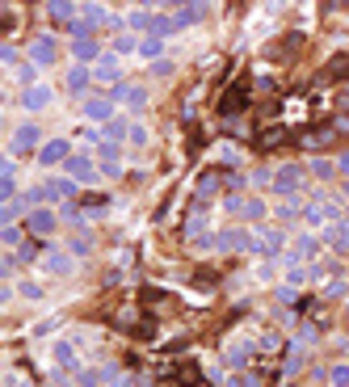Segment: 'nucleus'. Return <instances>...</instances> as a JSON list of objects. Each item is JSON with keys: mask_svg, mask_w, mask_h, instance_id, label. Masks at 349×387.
I'll return each mask as SVG.
<instances>
[{"mask_svg": "<svg viewBox=\"0 0 349 387\" xmlns=\"http://www.w3.org/2000/svg\"><path fill=\"white\" fill-rule=\"evenodd\" d=\"M165 51H169L165 38L147 34V38H139V55H135V59H143V63H160V59H165Z\"/></svg>", "mask_w": 349, "mask_h": 387, "instance_id": "obj_24", "label": "nucleus"}, {"mask_svg": "<svg viewBox=\"0 0 349 387\" xmlns=\"http://www.w3.org/2000/svg\"><path fill=\"white\" fill-rule=\"evenodd\" d=\"M185 236H189V244L202 240V236H211V219H207V211H202V206L185 219Z\"/></svg>", "mask_w": 349, "mask_h": 387, "instance_id": "obj_27", "label": "nucleus"}, {"mask_svg": "<svg viewBox=\"0 0 349 387\" xmlns=\"http://www.w3.org/2000/svg\"><path fill=\"white\" fill-rule=\"evenodd\" d=\"M291 248H295V253H299V257H303L307 265H311V261H320V253H324V240H320V232H295V236H291Z\"/></svg>", "mask_w": 349, "mask_h": 387, "instance_id": "obj_14", "label": "nucleus"}, {"mask_svg": "<svg viewBox=\"0 0 349 387\" xmlns=\"http://www.w3.org/2000/svg\"><path fill=\"white\" fill-rule=\"evenodd\" d=\"M13 299H17V282H4V287H0V307H9Z\"/></svg>", "mask_w": 349, "mask_h": 387, "instance_id": "obj_53", "label": "nucleus"}, {"mask_svg": "<svg viewBox=\"0 0 349 387\" xmlns=\"http://www.w3.org/2000/svg\"><path fill=\"white\" fill-rule=\"evenodd\" d=\"M299 223H303L307 232H324V228H328V211H324L320 202H303V219H299Z\"/></svg>", "mask_w": 349, "mask_h": 387, "instance_id": "obj_25", "label": "nucleus"}, {"mask_svg": "<svg viewBox=\"0 0 349 387\" xmlns=\"http://www.w3.org/2000/svg\"><path fill=\"white\" fill-rule=\"evenodd\" d=\"M253 274H257V282H274V278H278V261H257Z\"/></svg>", "mask_w": 349, "mask_h": 387, "instance_id": "obj_47", "label": "nucleus"}, {"mask_svg": "<svg viewBox=\"0 0 349 387\" xmlns=\"http://www.w3.org/2000/svg\"><path fill=\"white\" fill-rule=\"evenodd\" d=\"M219 186H223V177L219 173H202L198 177V186H194V194H198V202H207V198H215Z\"/></svg>", "mask_w": 349, "mask_h": 387, "instance_id": "obj_30", "label": "nucleus"}, {"mask_svg": "<svg viewBox=\"0 0 349 387\" xmlns=\"http://www.w3.org/2000/svg\"><path fill=\"white\" fill-rule=\"evenodd\" d=\"M21 186H17V177H0V202H9V198H17Z\"/></svg>", "mask_w": 349, "mask_h": 387, "instance_id": "obj_48", "label": "nucleus"}, {"mask_svg": "<svg viewBox=\"0 0 349 387\" xmlns=\"http://www.w3.org/2000/svg\"><path fill=\"white\" fill-rule=\"evenodd\" d=\"M299 366H303V345L295 341V345H291V358H286V366H282V375L291 379V375H299Z\"/></svg>", "mask_w": 349, "mask_h": 387, "instance_id": "obj_42", "label": "nucleus"}, {"mask_svg": "<svg viewBox=\"0 0 349 387\" xmlns=\"http://www.w3.org/2000/svg\"><path fill=\"white\" fill-rule=\"evenodd\" d=\"M101 177L118 181V177H123V160H101Z\"/></svg>", "mask_w": 349, "mask_h": 387, "instance_id": "obj_49", "label": "nucleus"}, {"mask_svg": "<svg viewBox=\"0 0 349 387\" xmlns=\"http://www.w3.org/2000/svg\"><path fill=\"white\" fill-rule=\"evenodd\" d=\"M152 34L169 43V38L177 34V21H173V13H156V21H152Z\"/></svg>", "mask_w": 349, "mask_h": 387, "instance_id": "obj_35", "label": "nucleus"}, {"mask_svg": "<svg viewBox=\"0 0 349 387\" xmlns=\"http://www.w3.org/2000/svg\"><path fill=\"white\" fill-rule=\"evenodd\" d=\"M337 194H341V202H345V206H349V181H345V186H341V190H337Z\"/></svg>", "mask_w": 349, "mask_h": 387, "instance_id": "obj_57", "label": "nucleus"}, {"mask_svg": "<svg viewBox=\"0 0 349 387\" xmlns=\"http://www.w3.org/2000/svg\"><path fill=\"white\" fill-rule=\"evenodd\" d=\"M68 34H72V43H85V38H93V34H97V26H93L88 17H76V21L68 26Z\"/></svg>", "mask_w": 349, "mask_h": 387, "instance_id": "obj_37", "label": "nucleus"}, {"mask_svg": "<svg viewBox=\"0 0 349 387\" xmlns=\"http://www.w3.org/2000/svg\"><path fill=\"white\" fill-rule=\"evenodd\" d=\"M269 215H274V206L265 202L261 194L244 198V211H240V219H244V223H253V228H257V223H269Z\"/></svg>", "mask_w": 349, "mask_h": 387, "instance_id": "obj_19", "label": "nucleus"}, {"mask_svg": "<svg viewBox=\"0 0 349 387\" xmlns=\"http://www.w3.org/2000/svg\"><path fill=\"white\" fill-rule=\"evenodd\" d=\"M219 160H223V164H236V169H240V164H244V152H240L236 144H219Z\"/></svg>", "mask_w": 349, "mask_h": 387, "instance_id": "obj_43", "label": "nucleus"}, {"mask_svg": "<svg viewBox=\"0 0 349 387\" xmlns=\"http://www.w3.org/2000/svg\"><path fill=\"white\" fill-rule=\"evenodd\" d=\"M63 248H68V253L80 261V257H88V253H93V236H88V232H76V236H68V244H63Z\"/></svg>", "mask_w": 349, "mask_h": 387, "instance_id": "obj_33", "label": "nucleus"}, {"mask_svg": "<svg viewBox=\"0 0 349 387\" xmlns=\"http://www.w3.org/2000/svg\"><path fill=\"white\" fill-rule=\"evenodd\" d=\"M110 387H131V379H114Z\"/></svg>", "mask_w": 349, "mask_h": 387, "instance_id": "obj_58", "label": "nucleus"}, {"mask_svg": "<svg viewBox=\"0 0 349 387\" xmlns=\"http://www.w3.org/2000/svg\"><path fill=\"white\" fill-rule=\"evenodd\" d=\"M72 152H76V147H72L68 135H55V139H46V144L38 147V156H34V160H38V169H63Z\"/></svg>", "mask_w": 349, "mask_h": 387, "instance_id": "obj_7", "label": "nucleus"}, {"mask_svg": "<svg viewBox=\"0 0 349 387\" xmlns=\"http://www.w3.org/2000/svg\"><path fill=\"white\" fill-rule=\"evenodd\" d=\"M43 127L34 122V118H26V122H17L13 127V135H9V156H26V152H34L38 156V147H43Z\"/></svg>", "mask_w": 349, "mask_h": 387, "instance_id": "obj_4", "label": "nucleus"}, {"mask_svg": "<svg viewBox=\"0 0 349 387\" xmlns=\"http://www.w3.org/2000/svg\"><path fill=\"white\" fill-rule=\"evenodd\" d=\"M51 362H55V371L59 375H80L85 371V362H80V345L72 337H59V341H51Z\"/></svg>", "mask_w": 349, "mask_h": 387, "instance_id": "obj_3", "label": "nucleus"}, {"mask_svg": "<svg viewBox=\"0 0 349 387\" xmlns=\"http://www.w3.org/2000/svg\"><path fill=\"white\" fill-rule=\"evenodd\" d=\"M110 13H114V9H110V4H97V0L80 4V17H88L93 26H105V21H110Z\"/></svg>", "mask_w": 349, "mask_h": 387, "instance_id": "obj_32", "label": "nucleus"}, {"mask_svg": "<svg viewBox=\"0 0 349 387\" xmlns=\"http://www.w3.org/2000/svg\"><path fill=\"white\" fill-rule=\"evenodd\" d=\"M257 354V341H249V337H236V341H227V349H223V358H227V366H249V358Z\"/></svg>", "mask_w": 349, "mask_h": 387, "instance_id": "obj_17", "label": "nucleus"}, {"mask_svg": "<svg viewBox=\"0 0 349 387\" xmlns=\"http://www.w3.org/2000/svg\"><path fill=\"white\" fill-rule=\"evenodd\" d=\"M307 173H311L316 181H333V177H337V160H333V156H311V160H307Z\"/></svg>", "mask_w": 349, "mask_h": 387, "instance_id": "obj_26", "label": "nucleus"}, {"mask_svg": "<svg viewBox=\"0 0 349 387\" xmlns=\"http://www.w3.org/2000/svg\"><path fill=\"white\" fill-rule=\"evenodd\" d=\"M26 236H30V232H26L21 223H13V228H0V244H4V253H17V248L26 244Z\"/></svg>", "mask_w": 349, "mask_h": 387, "instance_id": "obj_29", "label": "nucleus"}, {"mask_svg": "<svg viewBox=\"0 0 349 387\" xmlns=\"http://www.w3.org/2000/svg\"><path fill=\"white\" fill-rule=\"evenodd\" d=\"M34 240H46V236H55L59 232V211L55 206H34L30 215H26V223H21Z\"/></svg>", "mask_w": 349, "mask_h": 387, "instance_id": "obj_6", "label": "nucleus"}, {"mask_svg": "<svg viewBox=\"0 0 349 387\" xmlns=\"http://www.w3.org/2000/svg\"><path fill=\"white\" fill-rule=\"evenodd\" d=\"M93 80H97V85H110V89H114V85H123V59L105 51V59L93 68Z\"/></svg>", "mask_w": 349, "mask_h": 387, "instance_id": "obj_16", "label": "nucleus"}, {"mask_svg": "<svg viewBox=\"0 0 349 387\" xmlns=\"http://www.w3.org/2000/svg\"><path fill=\"white\" fill-rule=\"evenodd\" d=\"M59 324H63L59 316H46V320H38V324H34V337H55V333H59Z\"/></svg>", "mask_w": 349, "mask_h": 387, "instance_id": "obj_45", "label": "nucleus"}, {"mask_svg": "<svg viewBox=\"0 0 349 387\" xmlns=\"http://www.w3.org/2000/svg\"><path fill=\"white\" fill-rule=\"evenodd\" d=\"M328 139H333V127H328V131H316V135H307L303 144H307V147H320V144H328Z\"/></svg>", "mask_w": 349, "mask_h": 387, "instance_id": "obj_52", "label": "nucleus"}, {"mask_svg": "<svg viewBox=\"0 0 349 387\" xmlns=\"http://www.w3.org/2000/svg\"><path fill=\"white\" fill-rule=\"evenodd\" d=\"M333 160H337V177H345L349 181V152H337Z\"/></svg>", "mask_w": 349, "mask_h": 387, "instance_id": "obj_55", "label": "nucleus"}, {"mask_svg": "<svg viewBox=\"0 0 349 387\" xmlns=\"http://www.w3.org/2000/svg\"><path fill=\"white\" fill-rule=\"evenodd\" d=\"M227 387H257V375H231Z\"/></svg>", "mask_w": 349, "mask_h": 387, "instance_id": "obj_54", "label": "nucleus"}, {"mask_svg": "<svg viewBox=\"0 0 349 387\" xmlns=\"http://www.w3.org/2000/svg\"><path fill=\"white\" fill-rule=\"evenodd\" d=\"M173 72H177V68H173V59H160V63H152V76H156V80H169Z\"/></svg>", "mask_w": 349, "mask_h": 387, "instance_id": "obj_51", "label": "nucleus"}, {"mask_svg": "<svg viewBox=\"0 0 349 387\" xmlns=\"http://www.w3.org/2000/svg\"><path fill=\"white\" fill-rule=\"evenodd\" d=\"M152 21H156V13H152V4H139L127 13V30H131L135 38H147L152 34Z\"/></svg>", "mask_w": 349, "mask_h": 387, "instance_id": "obj_18", "label": "nucleus"}, {"mask_svg": "<svg viewBox=\"0 0 349 387\" xmlns=\"http://www.w3.org/2000/svg\"><path fill=\"white\" fill-rule=\"evenodd\" d=\"M127 144H131V147H147V144H152L147 122H139V118H135V122H131V139H127Z\"/></svg>", "mask_w": 349, "mask_h": 387, "instance_id": "obj_39", "label": "nucleus"}, {"mask_svg": "<svg viewBox=\"0 0 349 387\" xmlns=\"http://www.w3.org/2000/svg\"><path fill=\"white\" fill-rule=\"evenodd\" d=\"M68 55H72V63H80V68H97V63L105 59V47H101L97 38H85V43H72V38H68Z\"/></svg>", "mask_w": 349, "mask_h": 387, "instance_id": "obj_11", "label": "nucleus"}, {"mask_svg": "<svg viewBox=\"0 0 349 387\" xmlns=\"http://www.w3.org/2000/svg\"><path fill=\"white\" fill-rule=\"evenodd\" d=\"M38 80H43V68H38V63H30V59H26L17 72H9V85H17V89H34Z\"/></svg>", "mask_w": 349, "mask_h": 387, "instance_id": "obj_22", "label": "nucleus"}, {"mask_svg": "<svg viewBox=\"0 0 349 387\" xmlns=\"http://www.w3.org/2000/svg\"><path fill=\"white\" fill-rule=\"evenodd\" d=\"M274 219H278V223L303 219V198H278V202H274Z\"/></svg>", "mask_w": 349, "mask_h": 387, "instance_id": "obj_23", "label": "nucleus"}, {"mask_svg": "<svg viewBox=\"0 0 349 387\" xmlns=\"http://www.w3.org/2000/svg\"><path fill=\"white\" fill-rule=\"evenodd\" d=\"M43 248H38V240H26L21 244V248H17V261H26V265H34V261H38V265H43Z\"/></svg>", "mask_w": 349, "mask_h": 387, "instance_id": "obj_38", "label": "nucleus"}, {"mask_svg": "<svg viewBox=\"0 0 349 387\" xmlns=\"http://www.w3.org/2000/svg\"><path fill=\"white\" fill-rule=\"evenodd\" d=\"M110 97H114V105H123V110H131V114L147 110V89H143V85H131V80L114 85V89H110Z\"/></svg>", "mask_w": 349, "mask_h": 387, "instance_id": "obj_10", "label": "nucleus"}, {"mask_svg": "<svg viewBox=\"0 0 349 387\" xmlns=\"http://www.w3.org/2000/svg\"><path fill=\"white\" fill-rule=\"evenodd\" d=\"M17 105H21V110L34 118V114H43V110H51V105H55V89H51L46 80H38L34 89H21V93H17Z\"/></svg>", "mask_w": 349, "mask_h": 387, "instance_id": "obj_9", "label": "nucleus"}, {"mask_svg": "<svg viewBox=\"0 0 349 387\" xmlns=\"http://www.w3.org/2000/svg\"><path fill=\"white\" fill-rule=\"evenodd\" d=\"M307 190V169L303 164H295V160H286V164H278L274 169V198H299Z\"/></svg>", "mask_w": 349, "mask_h": 387, "instance_id": "obj_2", "label": "nucleus"}, {"mask_svg": "<svg viewBox=\"0 0 349 387\" xmlns=\"http://www.w3.org/2000/svg\"><path fill=\"white\" fill-rule=\"evenodd\" d=\"M282 274H286L282 282H291V287H307V282H311V270H307V265H291V270H282Z\"/></svg>", "mask_w": 349, "mask_h": 387, "instance_id": "obj_41", "label": "nucleus"}, {"mask_svg": "<svg viewBox=\"0 0 349 387\" xmlns=\"http://www.w3.org/2000/svg\"><path fill=\"white\" fill-rule=\"evenodd\" d=\"M26 59L30 63H38V68H55V59H59V38L55 34H34L30 38V47H26Z\"/></svg>", "mask_w": 349, "mask_h": 387, "instance_id": "obj_8", "label": "nucleus"}, {"mask_svg": "<svg viewBox=\"0 0 349 387\" xmlns=\"http://www.w3.org/2000/svg\"><path fill=\"white\" fill-rule=\"evenodd\" d=\"M80 118H85L88 127H110V122L118 118V105H114V97L110 93L85 97V101H80Z\"/></svg>", "mask_w": 349, "mask_h": 387, "instance_id": "obj_5", "label": "nucleus"}, {"mask_svg": "<svg viewBox=\"0 0 349 387\" xmlns=\"http://www.w3.org/2000/svg\"><path fill=\"white\" fill-rule=\"evenodd\" d=\"M328 387H349V362H333L328 366Z\"/></svg>", "mask_w": 349, "mask_h": 387, "instance_id": "obj_40", "label": "nucleus"}, {"mask_svg": "<svg viewBox=\"0 0 349 387\" xmlns=\"http://www.w3.org/2000/svg\"><path fill=\"white\" fill-rule=\"evenodd\" d=\"M72 383H76V387H101V383H105V371H101V366H85Z\"/></svg>", "mask_w": 349, "mask_h": 387, "instance_id": "obj_36", "label": "nucleus"}, {"mask_svg": "<svg viewBox=\"0 0 349 387\" xmlns=\"http://www.w3.org/2000/svg\"><path fill=\"white\" fill-rule=\"evenodd\" d=\"M320 240H324V248H333L337 257H345L349 253V223H328L320 232Z\"/></svg>", "mask_w": 349, "mask_h": 387, "instance_id": "obj_20", "label": "nucleus"}, {"mask_svg": "<svg viewBox=\"0 0 349 387\" xmlns=\"http://www.w3.org/2000/svg\"><path fill=\"white\" fill-rule=\"evenodd\" d=\"M17 299H26V303H43L46 287L38 282V278H21V282H17Z\"/></svg>", "mask_w": 349, "mask_h": 387, "instance_id": "obj_28", "label": "nucleus"}, {"mask_svg": "<svg viewBox=\"0 0 349 387\" xmlns=\"http://www.w3.org/2000/svg\"><path fill=\"white\" fill-rule=\"evenodd\" d=\"M110 55H118V59H123V55H139V38H135L131 30H127V34H114V43H110Z\"/></svg>", "mask_w": 349, "mask_h": 387, "instance_id": "obj_31", "label": "nucleus"}, {"mask_svg": "<svg viewBox=\"0 0 349 387\" xmlns=\"http://www.w3.org/2000/svg\"><path fill=\"white\" fill-rule=\"evenodd\" d=\"M223 211L240 219V211H244V198H240V194H227V198H223Z\"/></svg>", "mask_w": 349, "mask_h": 387, "instance_id": "obj_50", "label": "nucleus"}, {"mask_svg": "<svg viewBox=\"0 0 349 387\" xmlns=\"http://www.w3.org/2000/svg\"><path fill=\"white\" fill-rule=\"evenodd\" d=\"M337 105H341V110H349V89H345L341 97H337Z\"/></svg>", "mask_w": 349, "mask_h": 387, "instance_id": "obj_56", "label": "nucleus"}, {"mask_svg": "<svg viewBox=\"0 0 349 387\" xmlns=\"http://www.w3.org/2000/svg\"><path fill=\"white\" fill-rule=\"evenodd\" d=\"M274 299H278V303H295V299H299V287H291V282H274Z\"/></svg>", "mask_w": 349, "mask_h": 387, "instance_id": "obj_46", "label": "nucleus"}, {"mask_svg": "<svg viewBox=\"0 0 349 387\" xmlns=\"http://www.w3.org/2000/svg\"><path fill=\"white\" fill-rule=\"evenodd\" d=\"M63 177H72L76 186H97V181H101V164H97L93 147H76V152L68 156V164H63Z\"/></svg>", "mask_w": 349, "mask_h": 387, "instance_id": "obj_1", "label": "nucleus"}, {"mask_svg": "<svg viewBox=\"0 0 349 387\" xmlns=\"http://www.w3.org/2000/svg\"><path fill=\"white\" fill-rule=\"evenodd\" d=\"M43 274H51V278H72L76 274V257L68 248H51L43 257Z\"/></svg>", "mask_w": 349, "mask_h": 387, "instance_id": "obj_12", "label": "nucleus"}, {"mask_svg": "<svg viewBox=\"0 0 349 387\" xmlns=\"http://www.w3.org/2000/svg\"><path fill=\"white\" fill-rule=\"evenodd\" d=\"M43 190H46V206H55V202H72L80 194V186L72 177H51V181H43Z\"/></svg>", "mask_w": 349, "mask_h": 387, "instance_id": "obj_15", "label": "nucleus"}, {"mask_svg": "<svg viewBox=\"0 0 349 387\" xmlns=\"http://www.w3.org/2000/svg\"><path fill=\"white\" fill-rule=\"evenodd\" d=\"M207 13H211V4H173L177 30H189V26H198V21H202Z\"/></svg>", "mask_w": 349, "mask_h": 387, "instance_id": "obj_21", "label": "nucleus"}, {"mask_svg": "<svg viewBox=\"0 0 349 387\" xmlns=\"http://www.w3.org/2000/svg\"><path fill=\"white\" fill-rule=\"evenodd\" d=\"M345 278H349V265H345Z\"/></svg>", "mask_w": 349, "mask_h": 387, "instance_id": "obj_59", "label": "nucleus"}, {"mask_svg": "<svg viewBox=\"0 0 349 387\" xmlns=\"http://www.w3.org/2000/svg\"><path fill=\"white\" fill-rule=\"evenodd\" d=\"M249 186H257V190H274V169H253V173H249Z\"/></svg>", "mask_w": 349, "mask_h": 387, "instance_id": "obj_44", "label": "nucleus"}, {"mask_svg": "<svg viewBox=\"0 0 349 387\" xmlns=\"http://www.w3.org/2000/svg\"><path fill=\"white\" fill-rule=\"evenodd\" d=\"M320 295H324V299H349V278H345V274L328 278V282L320 287Z\"/></svg>", "mask_w": 349, "mask_h": 387, "instance_id": "obj_34", "label": "nucleus"}, {"mask_svg": "<svg viewBox=\"0 0 349 387\" xmlns=\"http://www.w3.org/2000/svg\"><path fill=\"white\" fill-rule=\"evenodd\" d=\"M97 80H93V68H80V63H68V72H63V89L72 97H85Z\"/></svg>", "mask_w": 349, "mask_h": 387, "instance_id": "obj_13", "label": "nucleus"}]
</instances>
